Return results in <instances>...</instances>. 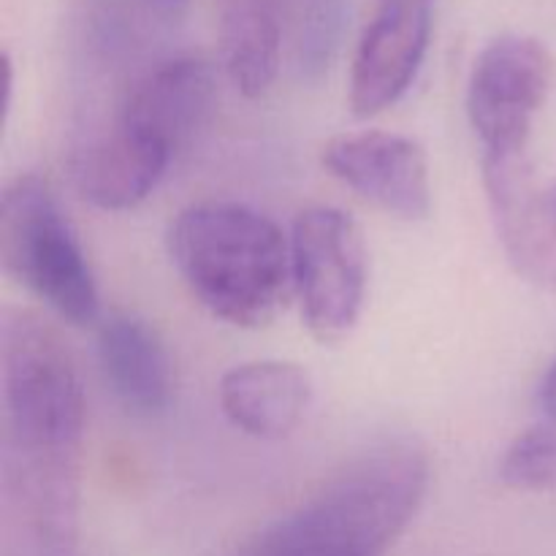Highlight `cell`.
Wrapping results in <instances>:
<instances>
[{"instance_id":"1","label":"cell","mask_w":556,"mask_h":556,"mask_svg":"<svg viewBox=\"0 0 556 556\" xmlns=\"http://www.w3.org/2000/svg\"><path fill=\"white\" fill-rule=\"evenodd\" d=\"M3 530L5 556H71L79 530L85 391L58 331L5 309Z\"/></svg>"},{"instance_id":"2","label":"cell","mask_w":556,"mask_h":556,"mask_svg":"<svg viewBox=\"0 0 556 556\" xmlns=\"http://www.w3.org/2000/svg\"><path fill=\"white\" fill-rule=\"evenodd\" d=\"M432 462L413 438H386L342 462L244 556H383L427 500Z\"/></svg>"},{"instance_id":"3","label":"cell","mask_w":556,"mask_h":556,"mask_svg":"<svg viewBox=\"0 0 556 556\" xmlns=\"http://www.w3.org/2000/svg\"><path fill=\"white\" fill-rule=\"evenodd\" d=\"M168 255L201 307L239 329L269 326L293 293L291 242L237 201H201L168 228Z\"/></svg>"},{"instance_id":"4","label":"cell","mask_w":556,"mask_h":556,"mask_svg":"<svg viewBox=\"0 0 556 556\" xmlns=\"http://www.w3.org/2000/svg\"><path fill=\"white\" fill-rule=\"evenodd\" d=\"M0 261L16 282L71 326L101 315L96 275L58 195L38 174L11 179L0 199Z\"/></svg>"},{"instance_id":"5","label":"cell","mask_w":556,"mask_h":556,"mask_svg":"<svg viewBox=\"0 0 556 556\" xmlns=\"http://www.w3.org/2000/svg\"><path fill=\"white\" fill-rule=\"evenodd\" d=\"M293 291L320 345L348 340L367 304L369 253L351 215L334 206L299 212L291 231Z\"/></svg>"},{"instance_id":"6","label":"cell","mask_w":556,"mask_h":556,"mask_svg":"<svg viewBox=\"0 0 556 556\" xmlns=\"http://www.w3.org/2000/svg\"><path fill=\"white\" fill-rule=\"evenodd\" d=\"M554 85V58L527 33H503L476 58L467 81V117L483 152L527 150L532 123Z\"/></svg>"},{"instance_id":"7","label":"cell","mask_w":556,"mask_h":556,"mask_svg":"<svg viewBox=\"0 0 556 556\" xmlns=\"http://www.w3.org/2000/svg\"><path fill=\"white\" fill-rule=\"evenodd\" d=\"M320 163L331 177L400 220H427L432 212L429 157L410 136L389 130L340 134L326 141Z\"/></svg>"},{"instance_id":"8","label":"cell","mask_w":556,"mask_h":556,"mask_svg":"<svg viewBox=\"0 0 556 556\" xmlns=\"http://www.w3.org/2000/svg\"><path fill=\"white\" fill-rule=\"evenodd\" d=\"M432 38V0H378L351 65V109L375 117L405 98Z\"/></svg>"},{"instance_id":"9","label":"cell","mask_w":556,"mask_h":556,"mask_svg":"<svg viewBox=\"0 0 556 556\" xmlns=\"http://www.w3.org/2000/svg\"><path fill=\"white\" fill-rule=\"evenodd\" d=\"M483 188L494 231L516 275L556 293V231L527 150L483 152Z\"/></svg>"},{"instance_id":"10","label":"cell","mask_w":556,"mask_h":556,"mask_svg":"<svg viewBox=\"0 0 556 556\" xmlns=\"http://www.w3.org/2000/svg\"><path fill=\"white\" fill-rule=\"evenodd\" d=\"M217 76L206 60L174 58L152 68L125 98L117 123L177 155L210 123Z\"/></svg>"},{"instance_id":"11","label":"cell","mask_w":556,"mask_h":556,"mask_svg":"<svg viewBox=\"0 0 556 556\" xmlns=\"http://www.w3.org/2000/svg\"><path fill=\"white\" fill-rule=\"evenodd\" d=\"M98 364L119 405L134 416H161L174 400V364L147 320L114 313L98 326Z\"/></svg>"},{"instance_id":"12","label":"cell","mask_w":556,"mask_h":556,"mask_svg":"<svg viewBox=\"0 0 556 556\" xmlns=\"http://www.w3.org/2000/svg\"><path fill=\"white\" fill-rule=\"evenodd\" d=\"M217 394L239 432L255 440H282L307 416L313 378L302 364L261 358L228 369Z\"/></svg>"},{"instance_id":"13","label":"cell","mask_w":556,"mask_h":556,"mask_svg":"<svg viewBox=\"0 0 556 556\" xmlns=\"http://www.w3.org/2000/svg\"><path fill=\"white\" fill-rule=\"evenodd\" d=\"M172 157L166 147L114 123L81 157L79 188L98 210H134L157 188Z\"/></svg>"},{"instance_id":"14","label":"cell","mask_w":556,"mask_h":556,"mask_svg":"<svg viewBox=\"0 0 556 556\" xmlns=\"http://www.w3.org/2000/svg\"><path fill=\"white\" fill-rule=\"evenodd\" d=\"M223 65L244 98H264L280 74L282 30L271 0H226L220 20Z\"/></svg>"},{"instance_id":"15","label":"cell","mask_w":556,"mask_h":556,"mask_svg":"<svg viewBox=\"0 0 556 556\" xmlns=\"http://www.w3.org/2000/svg\"><path fill=\"white\" fill-rule=\"evenodd\" d=\"M500 478L514 492H546L556 483V429L530 427L516 434L500 462Z\"/></svg>"},{"instance_id":"16","label":"cell","mask_w":556,"mask_h":556,"mask_svg":"<svg viewBox=\"0 0 556 556\" xmlns=\"http://www.w3.org/2000/svg\"><path fill=\"white\" fill-rule=\"evenodd\" d=\"M541 407L546 410L548 418L556 421V362L552 364V369H548L541 383Z\"/></svg>"},{"instance_id":"17","label":"cell","mask_w":556,"mask_h":556,"mask_svg":"<svg viewBox=\"0 0 556 556\" xmlns=\"http://www.w3.org/2000/svg\"><path fill=\"white\" fill-rule=\"evenodd\" d=\"M543 206H546V215L556 231V177L552 179V182L543 185Z\"/></svg>"}]
</instances>
